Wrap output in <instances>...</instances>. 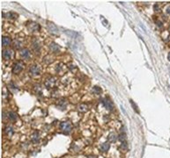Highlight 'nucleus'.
I'll return each instance as SVG.
<instances>
[{
    "mask_svg": "<svg viewBox=\"0 0 170 158\" xmlns=\"http://www.w3.org/2000/svg\"><path fill=\"white\" fill-rule=\"evenodd\" d=\"M167 59L170 61V53H169V54H168V55H167Z\"/></svg>",
    "mask_w": 170,
    "mask_h": 158,
    "instance_id": "27",
    "label": "nucleus"
},
{
    "mask_svg": "<svg viewBox=\"0 0 170 158\" xmlns=\"http://www.w3.org/2000/svg\"><path fill=\"white\" fill-rule=\"evenodd\" d=\"M56 71H57V74H60V75H63L64 72L66 71L65 70V66H64L63 63H58L56 66Z\"/></svg>",
    "mask_w": 170,
    "mask_h": 158,
    "instance_id": "12",
    "label": "nucleus"
},
{
    "mask_svg": "<svg viewBox=\"0 0 170 158\" xmlns=\"http://www.w3.org/2000/svg\"><path fill=\"white\" fill-rule=\"evenodd\" d=\"M109 147H110V144L108 143V142H105V143L101 144L100 148H101V150L102 151V152H107V151H108Z\"/></svg>",
    "mask_w": 170,
    "mask_h": 158,
    "instance_id": "17",
    "label": "nucleus"
},
{
    "mask_svg": "<svg viewBox=\"0 0 170 158\" xmlns=\"http://www.w3.org/2000/svg\"><path fill=\"white\" fill-rule=\"evenodd\" d=\"M131 105H132L133 108H134V110L138 113V112H139V111H138V106H137L136 104H134V102H133L132 100H131Z\"/></svg>",
    "mask_w": 170,
    "mask_h": 158,
    "instance_id": "25",
    "label": "nucleus"
},
{
    "mask_svg": "<svg viewBox=\"0 0 170 158\" xmlns=\"http://www.w3.org/2000/svg\"><path fill=\"white\" fill-rule=\"evenodd\" d=\"M12 43V40L10 37L8 36H4L2 39V45L3 47H8V46H10Z\"/></svg>",
    "mask_w": 170,
    "mask_h": 158,
    "instance_id": "13",
    "label": "nucleus"
},
{
    "mask_svg": "<svg viewBox=\"0 0 170 158\" xmlns=\"http://www.w3.org/2000/svg\"><path fill=\"white\" fill-rule=\"evenodd\" d=\"M16 16H17L16 14H14L13 12H7V13L4 12V13H3V17H4L5 19H15Z\"/></svg>",
    "mask_w": 170,
    "mask_h": 158,
    "instance_id": "18",
    "label": "nucleus"
},
{
    "mask_svg": "<svg viewBox=\"0 0 170 158\" xmlns=\"http://www.w3.org/2000/svg\"><path fill=\"white\" fill-rule=\"evenodd\" d=\"M119 140H120L121 142L125 141L126 140V135H125V133H124V132H122V133H120V135H119Z\"/></svg>",
    "mask_w": 170,
    "mask_h": 158,
    "instance_id": "24",
    "label": "nucleus"
},
{
    "mask_svg": "<svg viewBox=\"0 0 170 158\" xmlns=\"http://www.w3.org/2000/svg\"><path fill=\"white\" fill-rule=\"evenodd\" d=\"M60 129L64 133H69L72 130V124L70 121H64L60 124Z\"/></svg>",
    "mask_w": 170,
    "mask_h": 158,
    "instance_id": "1",
    "label": "nucleus"
},
{
    "mask_svg": "<svg viewBox=\"0 0 170 158\" xmlns=\"http://www.w3.org/2000/svg\"><path fill=\"white\" fill-rule=\"evenodd\" d=\"M49 47H50V52L54 53V54H57V53L60 52V47L57 43H55V42H51L50 44V46H49Z\"/></svg>",
    "mask_w": 170,
    "mask_h": 158,
    "instance_id": "9",
    "label": "nucleus"
},
{
    "mask_svg": "<svg viewBox=\"0 0 170 158\" xmlns=\"http://www.w3.org/2000/svg\"><path fill=\"white\" fill-rule=\"evenodd\" d=\"M5 132L7 133V135H12L13 133V129L11 126H7V127L5 129Z\"/></svg>",
    "mask_w": 170,
    "mask_h": 158,
    "instance_id": "23",
    "label": "nucleus"
},
{
    "mask_svg": "<svg viewBox=\"0 0 170 158\" xmlns=\"http://www.w3.org/2000/svg\"><path fill=\"white\" fill-rule=\"evenodd\" d=\"M41 29V26L39 24L35 22H30L28 24V30L31 32H38Z\"/></svg>",
    "mask_w": 170,
    "mask_h": 158,
    "instance_id": "7",
    "label": "nucleus"
},
{
    "mask_svg": "<svg viewBox=\"0 0 170 158\" xmlns=\"http://www.w3.org/2000/svg\"><path fill=\"white\" fill-rule=\"evenodd\" d=\"M120 148L122 149V150L123 151H126L128 149V144H127V141H122L121 142V146H120Z\"/></svg>",
    "mask_w": 170,
    "mask_h": 158,
    "instance_id": "22",
    "label": "nucleus"
},
{
    "mask_svg": "<svg viewBox=\"0 0 170 158\" xmlns=\"http://www.w3.org/2000/svg\"><path fill=\"white\" fill-rule=\"evenodd\" d=\"M20 55H21V57L23 58V59H25V60L30 59V57H31V52H30V50H29L28 48H23V49H21V51H20Z\"/></svg>",
    "mask_w": 170,
    "mask_h": 158,
    "instance_id": "8",
    "label": "nucleus"
},
{
    "mask_svg": "<svg viewBox=\"0 0 170 158\" xmlns=\"http://www.w3.org/2000/svg\"><path fill=\"white\" fill-rule=\"evenodd\" d=\"M29 72H30V74L32 75H34V76H35V75H40V73H41V68H40L39 65H32V66L30 67V68H29Z\"/></svg>",
    "mask_w": 170,
    "mask_h": 158,
    "instance_id": "4",
    "label": "nucleus"
},
{
    "mask_svg": "<svg viewBox=\"0 0 170 158\" xmlns=\"http://www.w3.org/2000/svg\"><path fill=\"white\" fill-rule=\"evenodd\" d=\"M169 30H170V26H169Z\"/></svg>",
    "mask_w": 170,
    "mask_h": 158,
    "instance_id": "28",
    "label": "nucleus"
},
{
    "mask_svg": "<svg viewBox=\"0 0 170 158\" xmlns=\"http://www.w3.org/2000/svg\"><path fill=\"white\" fill-rule=\"evenodd\" d=\"M87 158H96V157H95V156H94V155H89Z\"/></svg>",
    "mask_w": 170,
    "mask_h": 158,
    "instance_id": "26",
    "label": "nucleus"
},
{
    "mask_svg": "<svg viewBox=\"0 0 170 158\" xmlns=\"http://www.w3.org/2000/svg\"><path fill=\"white\" fill-rule=\"evenodd\" d=\"M102 103H103V105H104V106L106 107L108 110H109V111L114 110V105H113V103H112V101L108 98H105L104 99L102 100Z\"/></svg>",
    "mask_w": 170,
    "mask_h": 158,
    "instance_id": "5",
    "label": "nucleus"
},
{
    "mask_svg": "<svg viewBox=\"0 0 170 158\" xmlns=\"http://www.w3.org/2000/svg\"><path fill=\"white\" fill-rule=\"evenodd\" d=\"M92 91H93V93H94V94L99 95L100 93L101 92V89L100 87H98V86H94V87H93Z\"/></svg>",
    "mask_w": 170,
    "mask_h": 158,
    "instance_id": "21",
    "label": "nucleus"
},
{
    "mask_svg": "<svg viewBox=\"0 0 170 158\" xmlns=\"http://www.w3.org/2000/svg\"><path fill=\"white\" fill-rule=\"evenodd\" d=\"M2 55H3V59H4L5 61H9L12 58V56H13V51H12L11 49H4Z\"/></svg>",
    "mask_w": 170,
    "mask_h": 158,
    "instance_id": "6",
    "label": "nucleus"
},
{
    "mask_svg": "<svg viewBox=\"0 0 170 158\" xmlns=\"http://www.w3.org/2000/svg\"><path fill=\"white\" fill-rule=\"evenodd\" d=\"M57 105L59 109L64 110V109L66 108V105H67V101H66V99H64V98H61V99H59L58 101H57Z\"/></svg>",
    "mask_w": 170,
    "mask_h": 158,
    "instance_id": "10",
    "label": "nucleus"
},
{
    "mask_svg": "<svg viewBox=\"0 0 170 158\" xmlns=\"http://www.w3.org/2000/svg\"><path fill=\"white\" fill-rule=\"evenodd\" d=\"M32 47H33V48H34V52H36V53L40 52V50H41V44H40L39 40H36V39H34V40H33Z\"/></svg>",
    "mask_w": 170,
    "mask_h": 158,
    "instance_id": "11",
    "label": "nucleus"
},
{
    "mask_svg": "<svg viewBox=\"0 0 170 158\" xmlns=\"http://www.w3.org/2000/svg\"><path fill=\"white\" fill-rule=\"evenodd\" d=\"M49 28H50V32H52L53 33H58V29H57V27L54 24H52V23H49Z\"/></svg>",
    "mask_w": 170,
    "mask_h": 158,
    "instance_id": "19",
    "label": "nucleus"
},
{
    "mask_svg": "<svg viewBox=\"0 0 170 158\" xmlns=\"http://www.w3.org/2000/svg\"><path fill=\"white\" fill-rule=\"evenodd\" d=\"M31 140H32V142H33V143H34V144H36V143H38V142H39L40 137H39V133H38L37 132H34V133L32 134Z\"/></svg>",
    "mask_w": 170,
    "mask_h": 158,
    "instance_id": "14",
    "label": "nucleus"
},
{
    "mask_svg": "<svg viewBox=\"0 0 170 158\" xmlns=\"http://www.w3.org/2000/svg\"><path fill=\"white\" fill-rule=\"evenodd\" d=\"M78 112H86L88 110V106H87V105H86V104H80L78 106Z\"/></svg>",
    "mask_w": 170,
    "mask_h": 158,
    "instance_id": "15",
    "label": "nucleus"
},
{
    "mask_svg": "<svg viewBox=\"0 0 170 158\" xmlns=\"http://www.w3.org/2000/svg\"><path fill=\"white\" fill-rule=\"evenodd\" d=\"M57 79L56 78V77H54V76L49 77V78L47 79V80L45 81V83H44L45 87L49 88V89H52V88H54L56 85H57Z\"/></svg>",
    "mask_w": 170,
    "mask_h": 158,
    "instance_id": "3",
    "label": "nucleus"
},
{
    "mask_svg": "<svg viewBox=\"0 0 170 158\" xmlns=\"http://www.w3.org/2000/svg\"><path fill=\"white\" fill-rule=\"evenodd\" d=\"M108 141H109V142H115V141H116L117 135L115 134V133H110L109 134H108Z\"/></svg>",
    "mask_w": 170,
    "mask_h": 158,
    "instance_id": "16",
    "label": "nucleus"
},
{
    "mask_svg": "<svg viewBox=\"0 0 170 158\" xmlns=\"http://www.w3.org/2000/svg\"><path fill=\"white\" fill-rule=\"evenodd\" d=\"M8 118L11 121H15L17 119V114L14 112H9L8 113Z\"/></svg>",
    "mask_w": 170,
    "mask_h": 158,
    "instance_id": "20",
    "label": "nucleus"
},
{
    "mask_svg": "<svg viewBox=\"0 0 170 158\" xmlns=\"http://www.w3.org/2000/svg\"><path fill=\"white\" fill-rule=\"evenodd\" d=\"M24 68V63L21 61H18L14 63L13 67V74H19L22 71Z\"/></svg>",
    "mask_w": 170,
    "mask_h": 158,
    "instance_id": "2",
    "label": "nucleus"
}]
</instances>
